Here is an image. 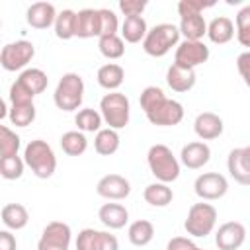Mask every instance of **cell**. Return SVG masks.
<instances>
[{"label": "cell", "mask_w": 250, "mask_h": 250, "mask_svg": "<svg viewBox=\"0 0 250 250\" xmlns=\"http://www.w3.org/2000/svg\"><path fill=\"white\" fill-rule=\"evenodd\" d=\"M94 148L102 156H111L119 148V133L115 129H100L94 137Z\"/></svg>", "instance_id": "obj_29"}, {"label": "cell", "mask_w": 250, "mask_h": 250, "mask_svg": "<svg viewBox=\"0 0 250 250\" xmlns=\"http://www.w3.org/2000/svg\"><path fill=\"white\" fill-rule=\"evenodd\" d=\"M96 191H98L100 197L119 201V199H125L131 193V184L121 174H107V176L100 178V182L96 186Z\"/></svg>", "instance_id": "obj_15"}, {"label": "cell", "mask_w": 250, "mask_h": 250, "mask_svg": "<svg viewBox=\"0 0 250 250\" xmlns=\"http://www.w3.org/2000/svg\"><path fill=\"white\" fill-rule=\"evenodd\" d=\"M16 82H18L25 92H29V94L35 98L37 94L45 92V88H47V84H49V78H47V74H45L41 68H25V70L16 78Z\"/></svg>", "instance_id": "obj_23"}, {"label": "cell", "mask_w": 250, "mask_h": 250, "mask_svg": "<svg viewBox=\"0 0 250 250\" xmlns=\"http://www.w3.org/2000/svg\"><path fill=\"white\" fill-rule=\"evenodd\" d=\"M217 225V209L211 203H193L188 211V217L184 221V229L188 234L195 238H205L213 232Z\"/></svg>", "instance_id": "obj_6"}, {"label": "cell", "mask_w": 250, "mask_h": 250, "mask_svg": "<svg viewBox=\"0 0 250 250\" xmlns=\"http://www.w3.org/2000/svg\"><path fill=\"white\" fill-rule=\"evenodd\" d=\"M12 125L16 127H27L33 123L35 119V105L33 102L31 104H16L10 107V113H8Z\"/></svg>", "instance_id": "obj_35"}, {"label": "cell", "mask_w": 250, "mask_h": 250, "mask_svg": "<svg viewBox=\"0 0 250 250\" xmlns=\"http://www.w3.org/2000/svg\"><path fill=\"white\" fill-rule=\"evenodd\" d=\"M61 148L68 156H80L88 148V139L84 137L82 131H66L61 137Z\"/></svg>", "instance_id": "obj_31"}, {"label": "cell", "mask_w": 250, "mask_h": 250, "mask_svg": "<svg viewBox=\"0 0 250 250\" xmlns=\"http://www.w3.org/2000/svg\"><path fill=\"white\" fill-rule=\"evenodd\" d=\"M236 68H238V74L242 76L244 84L250 88V51H244L238 55L236 59Z\"/></svg>", "instance_id": "obj_43"}, {"label": "cell", "mask_w": 250, "mask_h": 250, "mask_svg": "<svg viewBox=\"0 0 250 250\" xmlns=\"http://www.w3.org/2000/svg\"><path fill=\"white\" fill-rule=\"evenodd\" d=\"M55 35L62 41L76 37V12L62 10L55 20Z\"/></svg>", "instance_id": "obj_33"}, {"label": "cell", "mask_w": 250, "mask_h": 250, "mask_svg": "<svg viewBox=\"0 0 250 250\" xmlns=\"http://www.w3.org/2000/svg\"><path fill=\"white\" fill-rule=\"evenodd\" d=\"M55 105L62 111H76L84 100V80L76 72H66L61 76L55 94Z\"/></svg>", "instance_id": "obj_3"}, {"label": "cell", "mask_w": 250, "mask_h": 250, "mask_svg": "<svg viewBox=\"0 0 250 250\" xmlns=\"http://www.w3.org/2000/svg\"><path fill=\"white\" fill-rule=\"evenodd\" d=\"M215 6V2H201V0H182L178 2V14L180 18L184 16H193V14H201L205 8Z\"/></svg>", "instance_id": "obj_40"}, {"label": "cell", "mask_w": 250, "mask_h": 250, "mask_svg": "<svg viewBox=\"0 0 250 250\" xmlns=\"http://www.w3.org/2000/svg\"><path fill=\"white\" fill-rule=\"evenodd\" d=\"M178 29L184 35V39H188V41H201L203 35H207V23H205V20H203L201 14L180 18Z\"/></svg>", "instance_id": "obj_25"}, {"label": "cell", "mask_w": 250, "mask_h": 250, "mask_svg": "<svg viewBox=\"0 0 250 250\" xmlns=\"http://www.w3.org/2000/svg\"><path fill=\"white\" fill-rule=\"evenodd\" d=\"M246 240V229L238 221H229L215 232V244L219 250H238Z\"/></svg>", "instance_id": "obj_13"}, {"label": "cell", "mask_w": 250, "mask_h": 250, "mask_svg": "<svg viewBox=\"0 0 250 250\" xmlns=\"http://www.w3.org/2000/svg\"><path fill=\"white\" fill-rule=\"evenodd\" d=\"M209 59V47L203 41H188L184 39L178 47H176V55H174V62L184 66V68H193L207 62Z\"/></svg>", "instance_id": "obj_10"}, {"label": "cell", "mask_w": 250, "mask_h": 250, "mask_svg": "<svg viewBox=\"0 0 250 250\" xmlns=\"http://www.w3.org/2000/svg\"><path fill=\"white\" fill-rule=\"evenodd\" d=\"M236 27V39L242 47H250V4L242 6L234 18Z\"/></svg>", "instance_id": "obj_37"}, {"label": "cell", "mask_w": 250, "mask_h": 250, "mask_svg": "<svg viewBox=\"0 0 250 250\" xmlns=\"http://www.w3.org/2000/svg\"><path fill=\"white\" fill-rule=\"evenodd\" d=\"M0 217H2L4 227L12 229V230H20V229H23L29 223V213H27V209L21 203H8V205H4L2 211H0Z\"/></svg>", "instance_id": "obj_26"}, {"label": "cell", "mask_w": 250, "mask_h": 250, "mask_svg": "<svg viewBox=\"0 0 250 250\" xmlns=\"http://www.w3.org/2000/svg\"><path fill=\"white\" fill-rule=\"evenodd\" d=\"M193 189L197 197H201L203 201H215V199H221L229 191V182L219 172H205L195 178Z\"/></svg>", "instance_id": "obj_9"}, {"label": "cell", "mask_w": 250, "mask_h": 250, "mask_svg": "<svg viewBox=\"0 0 250 250\" xmlns=\"http://www.w3.org/2000/svg\"><path fill=\"white\" fill-rule=\"evenodd\" d=\"M57 10L53 4L49 2H35L27 8L25 12V20L31 27L35 29H47L51 25H55V20H57Z\"/></svg>", "instance_id": "obj_19"}, {"label": "cell", "mask_w": 250, "mask_h": 250, "mask_svg": "<svg viewBox=\"0 0 250 250\" xmlns=\"http://www.w3.org/2000/svg\"><path fill=\"white\" fill-rule=\"evenodd\" d=\"M98 49L100 53L109 59V61H115V59H121L125 55V41L123 37L119 35H107V37H100L98 39Z\"/></svg>", "instance_id": "obj_34"}, {"label": "cell", "mask_w": 250, "mask_h": 250, "mask_svg": "<svg viewBox=\"0 0 250 250\" xmlns=\"http://www.w3.org/2000/svg\"><path fill=\"white\" fill-rule=\"evenodd\" d=\"M143 197L148 205L152 207H166L172 203L174 199V193H172V188L168 184H162V182H154V184H148L143 191Z\"/></svg>", "instance_id": "obj_27"}, {"label": "cell", "mask_w": 250, "mask_h": 250, "mask_svg": "<svg viewBox=\"0 0 250 250\" xmlns=\"http://www.w3.org/2000/svg\"><path fill=\"white\" fill-rule=\"evenodd\" d=\"M100 18H102V35L100 37H107V35H117V16L107 10V8H100Z\"/></svg>", "instance_id": "obj_41"}, {"label": "cell", "mask_w": 250, "mask_h": 250, "mask_svg": "<svg viewBox=\"0 0 250 250\" xmlns=\"http://www.w3.org/2000/svg\"><path fill=\"white\" fill-rule=\"evenodd\" d=\"M223 119L213 111H203L193 121V131L201 141H213L223 135Z\"/></svg>", "instance_id": "obj_18"}, {"label": "cell", "mask_w": 250, "mask_h": 250, "mask_svg": "<svg viewBox=\"0 0 250 250\" xmlns=\"http://www.w3.org/2000/svg\"><path fill=\"white\" fill-rule=\"evenodd\" d=\"M146 162H148L150 174L162 184L176 182L180 176V162L166 145H152L148 148Z\"/></svg>", "instance_id": "obj_2"}, {"label": "cell", "mask_w": 250, "mask_h": 250, "mask_svg": "<svg viewBox=\"0 0 250 250\" xmlns=\"http://www.w3.org/2000/svg\"><path fill=\"white\" fill-rule=\"evenodd\" d=\"M76 250H119V242L105 230L82 229L76 236Z\"/></svg>", "instance_id": "obj_11"}, {"label": "cell", "mask_w": 250, "mask_h": 250, "mask_svg": "<svg viewBox=\"0 0 250 250\" xmlns=\"http://www.w3.org/2000/svg\"><path fill=\"white\" fill-rule=\"evenodd\" d=\"M35 55V45L27 39H20L14 43H8L0 51V64L8 72H16L27 66Z\"/></svg>", "instance_id": "obj_7"}, {"label": "cell", "mask_w": 250, "mask_h": 250, "mask_svg": "<svg viewBox=\"0 0 250 250\" xmlns=\"http://www.w3.org/2000/svg\"><path fill=\"white\" fill-rule=\"evenodd\" d=\"M146 119L158 127H174L184 119V105L176 100H164L158 107L146 113Z\"/></svg>", "instance_id": "obj_12"}, {"label": "cell", "mask_w": 250, "mask_h": 250, "mask_svg": "<svg viewBox=\"0 0 250 250\" xmlns=\"http://www.w3.org/2000/svg\"><path fill=\"white\" fill-rule=\"evenodd\" d=\"M72 240V230L62 221H51L41 232L37 250H68Z\"/></svg>", "instance_id": "obj_8"}, {"label": "cell", "mask_w": 250, "mask_h": 250, "mask_svg": "<svg viewBox=\"0 0 250 250\" xmlns=\"http://www.w3.org/2000/svg\"><path fill=\"white\" fill-rule=\"evenodd\" d=\"M18 242L10 230H0V250H16Z\"/></svg>", "instance_id": "obj_45"}, {"label": "cell", "mask_w": 250, "mask_h": 250, "mask_svg": "<svg viewBox=\"0 0 250 250\" xmlns=\"http://www.w3.org/2000/svg\"><path fill=\"white\" fill-rule=\"evenodd\" d=\"M195 70L193 68H184L176 62H172L166 70V84L174 92H189L195 86Z\"/></svg>", "instance_id": "obj_20"}, {"label": "cell", "mask_w": 250, "mask_h": 250, "mask_svg": "<svg viewBox=\"0 0 250 250\" xmlns=\"http://www.w3.org/2000/svg\"><path fill=\"white\" fill-rule=\"evenodd\" d=\"M193 250H203V248H199V246H195V248H193Z\"/></svg>", "instance_id": "obj_46"}, {"label": "cell", "mask_w": 250, "mask_h": 250, "mask_svg": "<svg viewBox=\"0 0 250 250\" xmlns=\"http://www.w3.org/2000/svg\"><path fill=\"white\" fill-rule=\"evenodd\" d=\"M180 29L174 23H158L152 29H148L145 41H143V49L146 55L150 57H164L172 51V47H178L180 43Z\"/></svg>", "instance_id": "obj_4"}, {"label": "cell", "mask_w": 250, "mask_h": 250, "mask_svg": "<svg viewBox=\"0 0 250 250\" xmlns=\"http://www.w3.org/2000/svg\"><path fill=\"white\" fill-rule=\"evenodd\" d=\"M164 100H166V94H164V90L158 88V86H146V88L141 92V98H139L145 115L150 113L154 107H158Z\"/></svg>", "instance_id": "obj_38"}, {"label": "cell", "mask_w": 250, "mask_h": 250, "mask_svg": "<svg viewBox=\"0 0 250 250\" xmlns=\"http://www.w3.org/2000/svg\"><path fill=\"white\" fill-rule=\"evenodd\" d=\"M102 121H104L102 113L92 107L80 109L74 117V123L78 127V131H82V133H98L102 129Z\"/></svg>", "instance_id": "obj_32"}, {"label": "cell", "mask_w": 250, "mask_h": 250, "mask_svg": "<svg viewBox=\"0 0 250 250\" xmlns=\"http://www.w3.org/2000/svg\"><path fill=\"white\" fill-rule=\"evenodd\" d=\"M127 236H129V242L133 246H146L152 238H154V225L146 219H139L135 223L129 225V230H127Z\"/></svg>", "instance_id": "obj_30"}, {"label": "cell", "mask_w": 250, "mask_h": 250, "mask_svg": "<svg viewBox=\"0 0 250 250\" xmlns=\"http://www.w3.org/2000/svg\"><path fill=\"white\" fill-rule=\"evenodd\" d=\"M20 137L6 125H0V152H2V158H10V156H18V150H20Z\"/></svg>", "instance_id": "obj_36"}, {"label": "cell", "mask_w": 250, "mask_h": 250, "mask_svg": "<svg viewBox=\"0 0 250 250\" xmlns=\"http://www.w3.org/2000/svg\"><path fill=\"white\" fill-rule=\"evenodd\" d=\"M180 160L184 166H188L189 170H199L203 168L209 160H211V148L207 143L203 141H193L182 146L180 152Z\"/></svg>", "instance_id": "obj_16"}, {"label": "cell", "mask_w": 250, "mask_h": 250, "mask_svg": "<svg viewBox=\"0 0 250 250\" xmlns=\"http://www.w3.org/2000/svg\"><path fill=\"white\" fill-rule=\"evenodd\" d=\"M96 78H98V84L102 88H105L109 92H117V88L125 80V70L117 62H107V64H104V66L98 68Z\"/></svg>", "instance_id": "obj_24"}, {"label": "cell", "mask_w": 250, "mask_h": 250, "mask_svg": "<svg viewBox=\"0 0 250 250\" xmlns=\"http://www.w3.org/2000/svg\"><path fill=\"white\" fill-rule=\"evenodd\" d=\"M145 8H146L145 0H119V10L125 14V18L141 16Z\"/></svg>", "instance_id": "obj_42"}, {"label": "cell", "mask_w": 250, "mask_h": 250, "mask_svg": "<svg viewBox=\"0 0 250 250\" xmlns=\"http://www.w3.org/2000/svg\"><path fill=\"white\" fill-rule=\"evenodd\" d=\"M98 219L107 227V229H123L129 221V211L121 203H104L98 211Z\"/></svg>", "instance_id": "obj_21"}, {"label": "cell", "mask_w": 250, "mask_h": 250, "mask_svg": "<svg viewBox=\"0 0 250 250\" xmlns=\"http://www.w3.org/2000/svg\"><path fill=\"white\" fill-rule=\"evenodd\" d=\"M100 113L104 117V123L109 125V129H123L129 123L131 117V104L129 98L121 92H109L100 100Z\"/></svg>", "instance_id": "obj_5"}, {"label": "cell", "mask_w": 250, "mask_h": 250, "mask_svg": "<svg viewBox=\"0 0 250 250\" xmlns=\"http://www.w3.org/2000/svg\"><path fill=\"white\" fill-rule=\"evenodd\" d=\"M195 244L191 238H186V236H174L168 244H166V250H193Z\"/></svg>", "instance_id": "obj_44"}, {"label": "cell", "mask_w": 250, "mask_h": 250, "mask_svg": "<svg viewBox=\"0 0 250 250\" xmlns=\"http://www.w3.org/2000/svg\"><path fill=\"white\" fill-rule=\"evenodd\" d=\"M23 160L25 164L31 168V172L41 178V180H47L55 174L57 170V156L51 148V145L43 139H35V141H29L23 148Z\"/></svg>", "instance_id": "obj_1"}, {"label": "cell", "mask_w": 250, "mask_h": 250, "mask_svg": "<svg viewBox=\"0 0 250 250\" xmlns=\"http://www.w3.org/2000/svg\"><path fill=\"white\" fill-rule=\"evenodd\" d=\"M148 33V27H146V21L143 16H133V18H125L123 25H121V37L123 41L127 43H139V41H145Z\"/></svg>", "instance_id": "obj_28"}, {"label": "cell", "mask_w": 250, "mask_h": 250, "mask_svg": "<svg viewBox=\"0 0 250 250\" xmlns=\"http://www.w3.org/2000/svg\"><path fill=\"white\" fill-rule=\"evenodd\" d=\"M102 35V18L100 10L94 8H84L76 12V37L80 39H90Z\"/></svg>", "instance_id": "obj_17"}, {"label": "cell", "mask_w": 250, "mask_h": 250, "mask_svg": "<svg viewBox=\"0 0 250 250\" xmlns=\"http://www.w3.org/2000/svg\"><path fill=\"white\" fill-rule=\"evenodd\" d=\"M25 160L20 156H10V158H0V174L4 180H18L23 174Z\"/></svg>", "instance_id": "obj_39"}, {"label": "cell", "mask_w": 250, "mask_h": 250, "mask_svg": "<svg viewBox=\"0 0 250 250\" xmlns=\"http://www.w3.org/2000/svg\"><path fill=\"white\" fill-rule=\"evenodd\" d=\"M227 168L234 182L250 186V145L242 148H232L227 158Z\"/></svg>", "instance_id": "obj_14"}, {"label": "cell", "mask_w": 250, "mask_h": 250, "mask_svg": "<svg viewBox=\"0 0 250 250\" xmlns=\"http://www.w3.org/2000/svg\"><path fill=\"white\" fill-rule=\"evenodd\" d=\"M234 31H236V27H234L232 20L227 16H219V18L211 20V23L207 25V37L217 45L229 43L234 37Z\"/></svg>", "instance_id": "obj_22"}]
</instances>
